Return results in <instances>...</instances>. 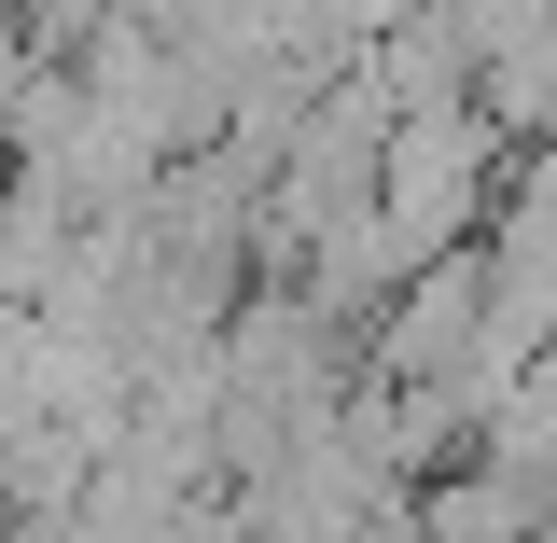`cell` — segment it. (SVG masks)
Here are the masks:
<instances>
[{"label": "cell", "instance_id": "1", "mask_svg": "<svg viewBox=\"0 0 557 543\" xmlns=\"http://www.w3.org/2000/svg\"><path fill=\"white\" fill-rule=\"evenodd\" d=\"M502 168H516V139L474 112H405L391 126V168H376V237H391V266H460L487 251V223H502Z\"/></svg>", "mask_w": 557, "mask_h": 543}, {"label": "cell", "instance_id": "2", "mask_svg": "<svg viewBox=\"0 0 557 543\" xmlns=\"http://www.w3.org/2000/svg\"><path fill=\"white\" fill-rule=\"evenodd\" d=\"M418 530H432V543H557V516L502 474V460H460V474L418 488Z\"/></svg>", "mask_w": 557, "mask_h": 543}, {"label": "cell", "instance_id": "3", "mask_svg": "<svg viewBox=\"0 0 557 543\" xmlns=\"http://www.w3.org/2000/svg\"><path fill=\"white\" fill-rule=\"evenodd\" d=\"M487 251L530 266V279H557V139H530V153L502 168V223H487Z\"/></svg>", "mask_w": 557, "mask_h": 543}]
</instances>
